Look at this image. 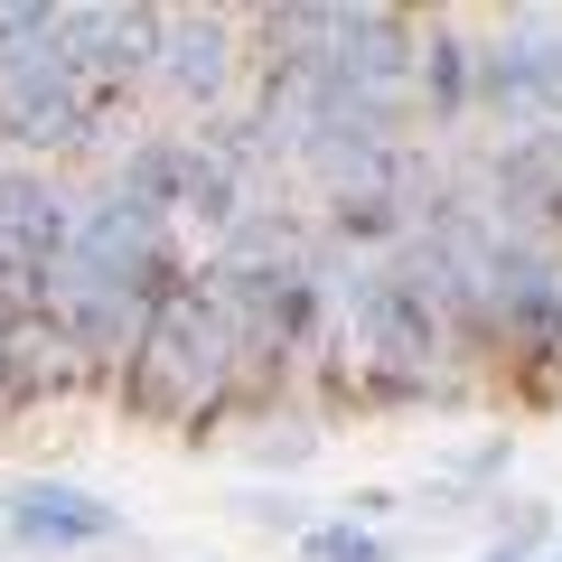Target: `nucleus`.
<instances>
[{"label":"nucleus","mask_w":562,"mask_h":562,"mask_svg":"<svg viewBox=\"0 0 562 562\" xmlns=\"http://www.w3.org/2000/svg\"><path fill=\"white\" fill-rule=\"evenodd\" d=\"M225 357H235V319H225L216 291L179 281L150 319H140V347H132V403L140 413H198L216 394Z\"/></svg>","instance_id":"obj_1"},{"label":"nucleus","mask_w":562,"mask_h":562,"mask_svg":"<svg viewBox=\"0 0 562 562\" xmlns=\"http://www.w3.org/2000/svg\"><path fill=\"white\" fill-rule=\"evenodd\" d=\"M122 198L150 206V216H198V225H235L244 216L235 150H206V140H150V150H132Z\"/></svg>","instance_id":"obj_2"},{"label":"nucleus","mask_w":562,"mask_h":562,"mask_svg":"<svg viewBox=\"0 0 562 562\" xmlns=\"http://www.w3.org/2000/svg\"><path fill=\"white\" fill-rule=\"evenodd\" d=\"M347 319H357L366 357L403 366V375H422V366L441 357V301H431L413 272H357L347 281Z\"/></svg>","instance_id":"obj_3"},{"label":"nucleus","mask_w":562,"mask_h":562,"mask_svg":"<svg viewBox=\"0 0 562 562\" xmlns=\"http://www.w3.org/2000/svg\"><path fill=\"white\" fill-rule=\"evenodd\" d=\"M479 103L497 122H562V38L543 20L506 29L479 57Z\"/></svg>","instance_id":"obj_4"},{"label":"nucleus","mask_w":562,"mask_h":562,"mask_svg":"<svg viewBox=\"0 0 562 562\" xmlns=\"http://www.w3.org/2000/svg\"><path fill=\"white\" fill-rule=\"evenodd\" d=\"M0 516H10V535H20V543H47V553L122 535V506H103L94 487H66V479H20L10 497H0Z\"/></svg>","instance_id":"obj_5"},{"label":"nucleus","mask_w":562,"mask_h":562,"mask_svg":"<svg viewBox=\"0 0 562 562\" xmlns=\"http://www.w3.org/2000/svg\"><path fill=\"white\" fill-rule=\"evenodd\" d=\"M160 76L179 103H216L225 76H235V29L225 20H169L160 29Z\"/></svg>","instance_id":"obj_6"},{"label":"nucleus","mask_w":562,"mask_h":562,"mask_svg":"<svg viewBox=\"0 0 562 562\" xmlns=\"http://www.w3.org/2000/svg\"><path fill=\"white\" fill-rule=\"evenodd\" d=\"M0 235L20 244L29 262L66 272V254H76V206H66L47 179H0Z\"/></svg>","instance_id":"obj_7"},{"label":"nucleus","mask_w":562,"mask_h":562,"mask_svg":"<svg viewBox=\"0 0 562 562\" xmlns=\"http://www.w3.org/2000/svg\"><path fill=\"white\" fill-rule=\"evenodd\" d=\"M310 562H394V543H384V535H366V525L357 516H338V525H310Z\"/></svg>","instance_id":"obj_8"},{"label":"nucleus","mask_w":562,"mask_h":562,"mask_svg":"<svg viewBox=\"0 0 562 562\" xmlns=\"http://www.w3.org/2000/svg\"><path fill=\"white\" fill-rule=\"evenodd\" d=\"M338 235H403V206L384 198V188H338Z\"/></svg>","instance_id":"obj_9"},{"label":"nucleus","mask_w":562,"mask_h":562,"mask_svg":"<svg viewBox=\"0 0 562 562\" xmlns=\"http://www.w3.org/2000/svg\"><path fill=\"white\" fill-rule=\"evenodd\" d=\"M422 85H441V103H469V57H460V38H431V66H422Z\"/></svg>","instance_id":"obj_10"},{"label":"nucleus","mask_w":562,"mask_h":562,"mask_svg":"<svg viewBox=\"0 0 562 562\" xmlns=\"http://www.w3.org/2000/svg\"><path fill=\"white\" fill-rule=\"evenodd\" d=\"M487 562H535V516H525V535H516V543H497Z\"/></svg>","instance_id":"obj_11"},{"label":"nucleus","mask_w":562,"mask_h":562,"mask_svg":"<svg viewBox=\"0 0 562 562\" xmlns=\"http://www.w3.org/2000/svg\"><path fill=\"white\" fill-rule=\"evenodd\" d=\"M553 206H562V188H553Z\"/></svg>","instance_id":"obj_12"}]
</instances>
